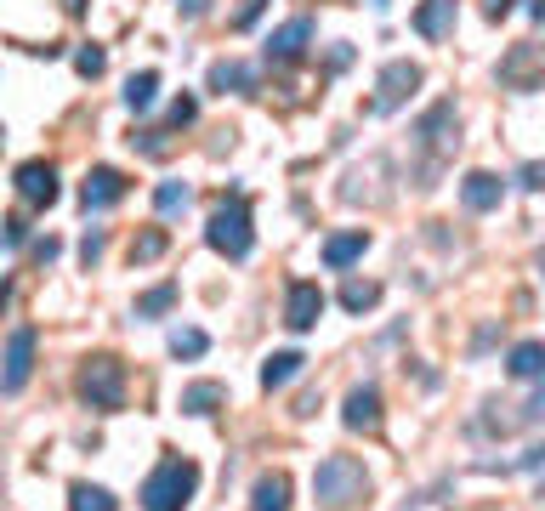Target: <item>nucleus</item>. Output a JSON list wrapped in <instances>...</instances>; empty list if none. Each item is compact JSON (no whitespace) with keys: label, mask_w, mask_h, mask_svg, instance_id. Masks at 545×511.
Returning <instances> with one entry per match:
<instances>
[{"label":"nucleus","mask_w":545,"mask_h":511,"mask_svg":"<svg viewBox=\"0 0 545 511\" xmlns=\"http://www.w3.org/2000/svg\"><path fill=\"white\" fill-rule=\"evenodd\" d=\"M460 108L449 103V97H443V103H432L421 114V120H415V165H409V182H415V188H438V177H443V165H449V159H455V148H460Z\"/></svg>","instance_id":"nucleus-1"},{"label":"nucleus","mask_w":545,"mask_h":511,"mask_svg":"<svg viewBox=\"0 0 545 511\" xmlns=\"http://www.w3.org/2000/svg\"><path fill=\"white\" fill-rule=\"evenodd\" d=\"M313 494H318V506H324V511H347V506H358V500L370 494V472H364V460H352V455L318 460Z\"/></svg>","instance_id":"nucleus-2"},{"label":"nucleus","mask_w":545,"mask_h":511,"mask_svg":"<svg viewBox=\"0 0 545 511\" xmlns=\"http://www.w3.org/2000/svg\"><path fill=\"white\" fill-rule=\"evenodd\" d=\"M199 489V466L194 460H159L154 472H148V483H142V511H182L188 500H194Z\"/></svg>","instance_id":"nucleus-3"},{"label":"nucleus","mask_w":545,"mask_h":511,"mask_svg":"<svg viewBox=\"0 0 545 511\" xmlns=\"http://www.w3.org/2000/svg\"><path fill=\"white\" fill-rule=\"evenodd\" d=\"M205 239H211V250H222L228 262H245L250 256V245H256V233H250V205H245V194H233V199H222L211 211V228H205Z\"/></svg>","instance_id":"nucleus-4"},{"label":"nucleus","mask_w":545,"mask_h":511,"mask_svg":"<svg viewBox=\"0 0 545 511\" xmlns=\"http://www.w3.org/2000/svg\"><path fill=\"white\" fill-rule=\"evenodd\" d=\"M426 74L421 63H409V57H392L387 69H381V80H375V97H370V114H398V108L415 97V86H421Z\"/></svg>","instance_id":"nucleus-5"},{"label":"nucleus","mask_w":545,"mask_h":511,"mask_svg":"<svg viewBox=\"0 0 545 511\" xmlns=\"http://www.w3.org/2000/svg\"><path fill=\"white\" fill-rule=\"evenodd\" d=\"M80 398H86L91 409H120L125 404L120 358H86V370H80Z\"/></svg>","instance_id":"nucleus-6"},{"label":"nucleus","mask_w":545,"mask_h":511,"mask_svg":"<svg viewBox=\"0 0 545 511\" xmlns=\"http://www.w3.org/2000/svg\"><path fill=\"white\" fill-rule=\"evenodd\" d=\"M494 74H500V86H506V91H540L545 86V46H534V40L511 46Z\"/></svg>","instance_id":"nucleus-7"},{"label":"nucleus","mask_w":545,"mask_h":511,"mask_svg":"<svg viewBox=\"0 0 545 511\" xmlns=\"http://www.w3.org/2000/svg\"><path fill=\"white\" fill-rule=\"evenodd\" d=\"M29 375H35V330L18 324L12 341H6V370H0V392H23L29 387Z\"/></svg>","instance_id":"nucleus-8"},{"label":"nucleus","mask_w":545,"mask_h":511,"mask_svg":"<svg viewBox=\"0 0 545 511\" xmlns=\"http://www.w3.org/2000/svg\"><path fill=\"white\" fill-rule=\"evenodd\" d=\"M18 194H23V205H35V211H46V205H57V171L46 165V159H29V165H18Z\"/></svg>","instance_id":"nucleus-9"},{"label":"nucleus","mask_w":545,"mask_h":511,"mask_svg":"<svg viewBox=\"0 0 545 511\" xmlns=\"http://www.w3.org/2000/svg\"><path fill=\"white\" fill-rule=\"evenodd\" d=\"M211 91L216 97H256L262 91V74L250 69V63H239V57H222V63H211Z\"/></svg>","instance_id":"nucleus-10"},{"label":"nucleus","mask_w":545,"mask_h":511,"mask_svg":"<svg viewBox=\"0 0 545 511\" xmlns=\"http://www.w3.org/2000/svg\"><path fill=\"white\" fill-rule=\"evenodd\" d=\"M120 199H125V177L114 165L86 171V182H80V205H86V211H108V205H120Z\"/></svg>","instance_id":"nucleus-11"},{"label":"nucleus","mask_w":545,"mask_h":511,"mask_svg":"<svg viewBox=\"0 0 545 511\" xmlns=\"http://www.w3.org/2000/svg\"><path fill=\"white\" fill-rule=\"evenodd\" d=\"M318 313H324V290H318V284H290V296H284V324H290V330H313Z\"/></svg>","instance_id":"nucleus-12"},{"label":"nucleus","mask_w":545,"mask_h":511,"mask_svg":"<svg viewBox=\"0 0 545 511\" xmlns=\"http://www.w3.org/2000/svg\"><path fill=\"white\" fill-rule=\"evenodd\" d=\"M307 40H313V18H290L273 29V40H267V57L273 63H296L301 52H307Z\"/></svg>","instance_id":"nucleus-13"},{"label":"nucleus","mask_w":545,"mask_h":511,"mask_svg":"<svg viewBox=\"0 0 545 511\" xmlns=\"http://www.w3.org/2000/svg\"><path fill=\"white\" fill-rule=\"evenodd\" d=\"M500 199H506V182L494 177V171H472V177L460 182V205H466V211H472V216L494 211Z\"/></svg>","instance_id":"nucleus-14"},{"label":"nucleus","mask_w":545,"mask_h":511,"mask_svg":"<svg viewBox=\"0 0 545 511\" xmlns=\"http://www.w3.org/2000/svg\"><path fill=\"white\" fill-rule=\"evenodd\" d=\"M341 421H347V432H381V392L375 387H352Z\"/></svg>","instance_id":"nucleus-15"},{"label":"nucleus","mask_w":545,"mask_h":511,"mask_svg":"<svg viewBox=\"0 0 545 511\" xmlns=\"http://www.w3.org/2000/svg\"><path fill=\"white\" fill-rule=\"evenodd\" d=\"M415 35L421 40L455 35V0H421V6H415Z\"/></svg>","instance_id":"nucleus-16"},{"label":"nucleus","mask_w":545,"mask_h":511,"mask_svg":"<svg viewBox=\"0 0 545 511\" xmlns=\"http://www.w3.org/2000/svg\"><path fill=\"white\" fill-rule=\"evenodd\" d=\"M387 177V159H370V165H364V171H347V182H341V199H347V205H364V199H370V205H381V188H370V182H381Z\"/></svg>","instance_id":"nucleus-17"},{"label":"nucleus","mask_w":545,"mask_h":511,"mask_svg":"<svg viewBox=\"0 0 545 511\" xmlns=\"http://www.w3.org/2000/svg\"><path fill=\"white\" fill-rule=\"evenodd\" d=\"M506 375L511 381H540L545 375V341H517L506 353Z\"/></svg>","instance_id":"nucleus-18"},{"label":"nucleus","mask_w":545,"mask_h":511,"mask_svg":"<svg viewBox=\"0 0 545 511\" xmlns=\"http://www.w3.org/2000/svg\"><path fill=\"white\" fill-rule=\"evenodd\" d=\"M250 511H290V477L284 472H262L250 489Z\"/></svg>","instance_id":"nucleus-19"},{"label":"nucleus","mask_w":545,"mask_h":511,"mask_svg":"<svg viewBox=\"0 0 545 511\" xmlns=\"http://www.w3.org/2000/svg\"><path fill=\"white\" fill-rule=\"evenodd\" d=\"M364 250H370V233H364V228L335 233V239H324V267H335V273H341V267H352Z\"/></svg>","instance_id":"nucleus-20"},{"label":"nucleus","mask_w":545,"mask_h":511,"mask_svg":"<svg viewBox=\"0 0 545 511\" xmlns=\"http://www.w3.org/2000/svg\"><path fill=\"white\" fill-rule=\"evenodd\" d=\"M222 404H228V387H222V381H194V387H182V415H216Z\"/></svg>","instance_id":"nucleus-21"},{"label":"nucleus","mask_w":545,"mask_h":511,"mask_svg":"<svg viewBox=\"0 0 545 511\" xmlns=\"http://www.w3.org/2000/svg\"><path fill=\"white\" fill-rule=\"evenodd\" d=\"M301 364H307L301 353H273V358L262 364V387H267V392H279L284 381H296V375H301Z\"/></svg>","instance_id":"nucleus-22"},{"label":"nucleus","mask_w":545,"mask_h":511,"mask_svg":"<svg viewBox=\"0 0 545 511\" xmlns=\"http://www.w3.org/2000/svg\"><path fill=\"white\" fill-rule=\"evenodd\" d=\"M188 205H194V188H188V182H159L154 188V211L159 216H182Z\"/></svg>","instance_id":"nucleus-23"},{"label":"nucleus","mask_w":545,"mask_h":511,"mask_svg":"<svg viewBox=\"0 0 545 511\" xmlns=\"http://www.w3.org/2000/svg\"><path fill=\"white\" fill-rule=\"evenodd\" d=\"M69 511H120V500L97 483H74L69 489Z\"/></svg>","instance_id":"nucleus-24"},{"label":"nucleus","mask_w":545,"mask_h":511,"mask_svg":"<svg viewBox=\"0 0 545 511\" xmlns=\"http://www.w3.org/2000/svg\"><path fill=\"white\" fill-rule=\"evenodd\" d=\"M154 97H159V74L154 69H142V74H131V80H125V108H131V114H142Z\"/></svg>","instance_id":"nucleus-25"},{"label":"nucleus","mask_w":545,"mask_h":511,"mask_svg":"<svg viewBox=\"0 0 545 511\" xmlns=\"http://www.w3.org/2000/svg\"><path fill=\"white\" fill-rule=\"evenodd\" d=\"M375 301H381V284H370V279H347L341 284V307H347V313H370Z\"/></svg>","instance_id":"nucleus-26"},{"label":"nucleus","mask_w":545,"mask_h":511,"mask_svg":"<svg viewBox=\"0 0 545 511\" xmlns=\"http://www.w3.org/2000/svg\"><path fill=\"white\" fill-rule=\"evenodd\" d=\"M165 245H171V239H165V228H142L137 239H131V262H159V256H165Z\"/></svg>","instance_id":"nucleus-27"},{"label":"nucleus","mask_w":545,"mask_h":511,"mask_svg":"<svg viewBox=\"0 0 545 511\" xmlns=\"http://www.w3.org/2000/svg\"><path fill=\"white\" fill-rule=\"evenodd\" d=\"M176 307V284H154L148 296H137V318H159Z\"/></svg>","instance_id":"nucleus-28"},{"label":"nucleus","mask_w":545,"mask_h":511,"mask_svg":"<svg viewBox=\"0 0 545 511\" xmlns=\"http://www.w3.org/2000/svg\"><path fill=\"white\" fill-rule=\"evenodd\" d=\"M205 347H211V335L194 330V324H188V330H171V353H176V358H199Z\"/></svg>","instance_id":"nucleus-29"},{"label":"nucleus","mask_w":545,"mask_h":511,"mask_svg":"<svg viewBox=\"0 0 545 511\" xmlns=\"http://www.w3.org/2000/svg\"><path fill=\"white\" fill-rule=\"evenodd\" d=\"M171 131H159V125H148V131H137V137H131V148H137V154H148V159H165L171 154Z\"/></svg>","instance_id":"nucleus-30"},{"label":"nucleus","mask_w":545,"mask_h":511,"mask_svg":"<svg viewBox=\"0 0 545 511\" xmlns=\"http://www.w3.org/2000/svg\"><path fill=\"white\" fill-rule=\"evenodd\" d=\"M74 69L86 74V80H97V74L108 69V52L103 46H80V52H74Z\"/></svg>","instance_id":"nucleus-31"},{"label":"nucleus","mask_w":545,"mask_h":511,"mask_svg":"<svg viewBox=\"0 0 545 511\" xmlns=\"http://www.w3.org/2000/svg\"><path fill=\"white\" fill-rule=\"evenodd\" d=\"M199 120V103L194 97H176L171 103V131H182V125H194Z\"/></svg>","instance_id":"nucleus-32"},{"label":"nucleus","mask_w":545,"mask_h":511,"mask_svg":"<svg viewBox=\"0 0 545 511\" xmlns=\"http://www.w3.org/2000/svg\"><path fill=\"white\" fill-rule=\"evenodd\" d=\"M103 250H108V233H103V228H91L86 239H80V262L91 267V262H97V256H103Z\"/></svg>","instance_id":"nucleus-33"},{"label":"nucleus","mask_w":545,"mask_h":511,"mask_svg":"<svg viewBox=\"0 0 545 511\" xmlns=\"http://www.w3.org/2000/svg\"><path fill=\"white\" fill-rule=\"evenodd\" d=\"M262 12H267V0H245V6L233 12V29H250V23L262 18Z\"/></svg>","instance_id":"nucleus-34"},{"label":"nucleus","mask_w":545,"mask_h":511,"mask_svg":"<svg viewBox=\"0 0 545 511\" xmlns=\"http://www.w3.org/2000/svg\"><path fill=\"white\" fill-rule=\"evenodd\" d=\"M517 182L523 188H545V159H528L523 171H517Z\"/></svg>","instance_id":"nucleus-35"},{"label":"nucleus","mask_w":545,"mask_h":511,"mask_svg":"<svg viewBox=\"0 0 545 511\" xmlns=\"http://www.w3.org/2000/svg\"><path fill=\"white\" fill-rule=\"evenodd\" d=\"M23 239H29V222H23V216H12V222H6V233H0V245L12 250V245H23Z\"/></svg>","instance_id":"nucleus-36"},{"label":"nucleus","mask_w":545,"mask_h":511,"mask_svg":"<svg viewBox=\"0 0 545 511\" xmlns=\"http://www.w3.org/2000/svg\"><path fill=\"white\" fill-rule=\"evenodd\" d=\"M523 421H545V375H540V392L523 404Z\"/></svg>","instance_id":"nucleus-37"},{"label":"nucleus","mask_w":545,"mask_h":511,"mask_svg":"<svg viewBox=\"0 0 545 511\" xmlns=\"http://www.w3.org/2000/svg\"><path fill=\"white\" fill-rule=\"evenodd\" d=\"M176 12L194 23V18H205V12H211V0H176Z\"/></svg>","instance_id":"nucleus-38"},{"label":"nucleus","mask_w":545,"mask_h":511,"mask_svg":"<svg viewBox=\"0 0 545 511\" xmlns=\"http://www.w3.org/2000/svg\"><path fill=\"white\" fill-rule=\"evenodd\" d=\"M57 250H63V245L46 233V239H35V262H57Z\"/></svg>","instance_id":"nucleus-39"},{"label":"nucleus","mask_w":545,"mask_h":511,"mask_svg":"<svg viewBox=\"0 0 545 511\" xmlns=\"http://www.w3.org/2000/svg\"><path fill=\"white\" fill-rule=\"evenodd\" d=\"M511 6H517V0H483V18H489V23H500V18L511 12Z\"/></svg>","instance_id":"nucleus-40"},{"label":"nucleus","mask_w":545,"mask_h":511,"mask_svg":"<svg viewBox=\"0 0 545 511\" xmlns=\"http://www.w3.org/2000/svg\"><path fill=\"white\" fill-rule=\"evenodd\" d=\"M63 12H69V18H80V12H86V0H63Z\"/></svg>","instance_id":"nucleus-41"},{"label":"nucleus","mask_w":545,"mask_h":511,"mask_svg":"<svg viewBox=\"0 0 545 511\" xmlns=\"http://www.w3.org/2000/svg\"><path fill=\"white\" fill-rule=\"evenodd\" d=\"M6 301H12V284H6V279H0V307H6Z\"/></svg>","instance_id":"nucleus-42"},{"label":"nucleus","mask_w":545,"mask_h":511,"mask_svg":"<svg viewBox=\"0 0 545 511\" xmlns=\"http://www.w3.org/2000/svg\"><path fill=\"white\" fill-rule=\"evenodd\" d=\"M528 12H534V18H540V23H545V0H534V6H528Z\"/></svg>","instance_id":"nucleus-43"},{"label":"nucleus","mask_w":545,"mask_h":511,"mask_svg":"<svg viewBox=\"0 0 545 511\" xmlns=\"http://www.w3.org/2000/svg\"><path fill=\"white\" fill-rule=\"evenodd\" d=\"M540 273H545V250H540Z\"/></svg>","instance_id":"nucleus-44"},{"label":"nucleus","mask_w":545,"mask_h":511,"mask_svg":"<svg viewBox=\"0 0 545 511\" xmlns=\"http://www.w3.org/2000/svg\"><path fill=\"white\" fill-rule=\"evenodd\" d=\"M0 142H6V131H0Z\"/></svg>","instance_id":"nucleus-45"}]
</instances>
